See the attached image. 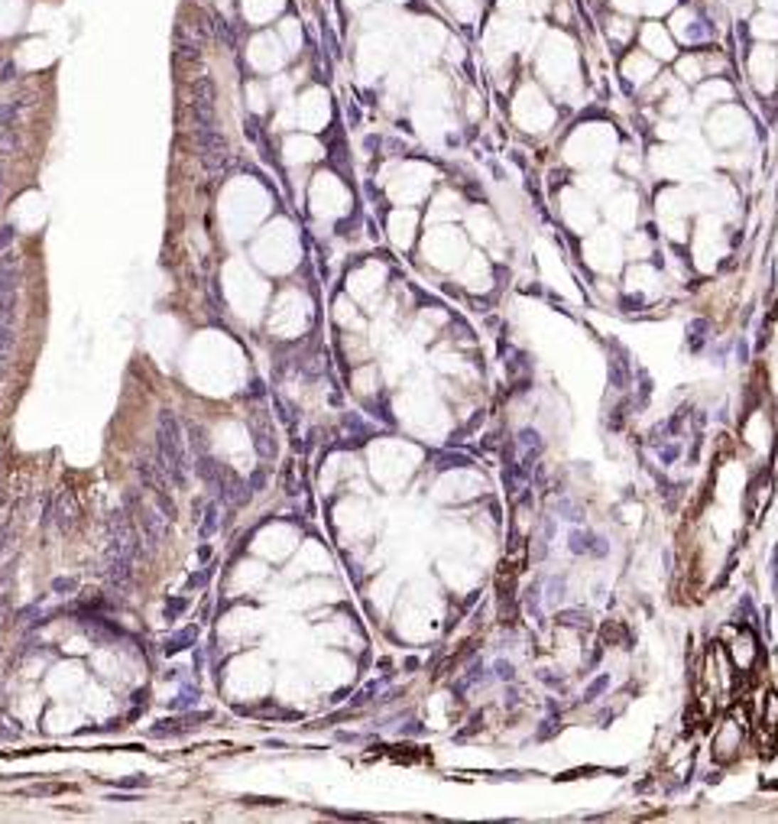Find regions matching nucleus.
I'll return each instance as SVG.
<instances>
[{"instance_id": "5", "label": "nucleus", "mask_w": 778, "mask_h": 824, "mask_svg": "<svg viewBox=\"0 0 778 824\" xmlns=\"http://www.w3.org/2000/svg\"><path fill=\"white\" fill-rule=\"evenodd\" d=\"M247 428L253 435V445H257V455L263 461H272L276 458V428H272V416H266V409H253L247 416Z\"/></svg>"}, {"instance_id": "9", "label": "nucleus", "mask_w": 778, "mask_h": 824, "mask_svg": "<svg viewBox=\"0 0 778 824\" xmlns=\"http://www.w3.org/2000/svg\"><path fill=\"white\" fill-rule=\"evenodd\" d=\"M188 438H191V442H188V448L195 451V458H201V455H211V451H208V442H205V432H201V426H198V422H188Z\"/></svg>"}, {"instance_id": "14", "label": "nucleus", "mask_w": 778, "mask_h": 824, "mask_svg": "<svg viewBox=\"0 0 778 824\" xmlns=\"http://www.w3.org/2000/svg\"><path fill=\"white\" fill-rule=\"evenodd\" d=\"M214 529H218V507H208L205 523H201V536H211Z\"/></svg>"}, {"instance_id": "13", "label": "nucleus", "mask_w": 778, "mask_h": 824, "mask_svg": "<svg viewBox=\"0 0 778 824\" xmlns=\"http://www.w3.org/2000/svg\"><path fill=\"white\" fill-rule=\"evenodd\" d=\"M649 43H652L655 49H659V56H671V46H668V39L661 36V33L655 30V26H649V30H646V46H649Z\"/></svg>"}, {"instance_id": "15", "label": "nucleus", "mask_w": 778, "mask_h": 824, "mask_svg": "<svg viewBox=\"0 0 778 824\" xmlns=\"http://www.w3.org/2000/svg\"><path fill=\"white\" fill-rule=\"evenodd\" d=\"M14 237H16V231H14V228H4V231H0V247H7V243L14 241Z\"/></svg>"}, {"instance_id": "16", "label": "nucleus", "mask_w": 778, "mask_h": 824, "mask_svg": "<svg viewBox=\"0 0 778 824\" xmlns=\"http://www.w3.org/2000/svg\"><path fill=\"white\" fill-rule=\"evenodd\" d=\"M75 581H55V591H72Z\"/></svg>"}, {"instance_id": "7", "label": "nucleus", "mask_w": 778, "mask_h": 824, "mask_svg": "<svg viewBox=\"0 0 778 824\" xmlns=\"http://www.w3.org/2000/svg\"><path fill=\"white\" fill-rule=\"evenodd\" d=\"M52 519H55V526H59L62 532L72 529L75 519H78V503H75L72 493H59L55 497V509H52Z\"/></svg>"}, {"instance_id": "1", "label": "nucleus", "mask_w": 778, "mask_h": 824, "mask_svg": "<svg viewBox=\"0 0 778 824\" xmlns=\"http://www.w3.org/2000/svg\"><path fill=\"white\" fill-rule=\"evenodd\" d=\"M140 549V536L133 529L130 509L120 507L110 516V542H107V559H104V574H107L110 588L124 591L133 578V559Z\"/></svg>"}, {"instance_id": "6", "label": "nucleus", "mask_w": 778, "mask_h": 824, "mask_svg": "<svg viewBox=\"0 0 778 824\" xmlns=\"http://www.w3.org/2000/svg\"><path fill=\"white\" fill-rule=\"evenodd\" d=\"M208 484H211V490L218 493V497L228 503V507H240V503L250 497V487L243 484V480L237 477L230 468H224V464H220L218 471L211 474V480H208Z\"/></svg>"}, {"instance_id": "8", "label": "nucleus", "mask_w": 778, "mask_h": 824, "mask_svg": "<svg viewBox=\"0 0 778 824\" xmlns=\"http://www.w3.org/2000/svg\"><path fill=\"white\" fill-rule=\"evenodd\" d=\"M16 286H20V257L4 253L0 257V295L16 292Z\"/></svg>"}, {"instance_id": "12", "label": "nucleus", "mask_w": 778, "mask_h": 824, "mask_svg": "<svg viewBox=\"0 0 778 824\" xmlns=\"http://www.w3.org/2000/svg\"><path fill=\"white\" fill-rule=\"evenodd\" d=\"M20 107H23V104H14V101L0 104V130H10V127H14V120H16V114H20Z\"/></svg>"}, {"instance_id": "17", "label": "nucleus", "mask_w": 778, "mask_h": 824, "mask_svg": "<svg viewBox=\"0 0 778 824\" xmlns=\"http://www.w3.org/2000/svg\"><path fill=\"white\" fill-rule=\"evenodd\" d=\"M0 191H4V172H0Z\"/></svg>"}, {"instance_id": "11", "label": "nucleus", "mask_w": 778, "mask_h": 824, "mask_svg": "<svg viewBox=\"0 0 778 824\" xmlns=\"http://www.w3.org/2000/svg\"><path fill=\"white\" fill-rule=\"evenodd\" d=\"M10 347H14V324H0V370L10 357Z\"/></svg>"}, {"instance_id": "10", "label": "nucleus", "mask_w": 778, "mask_h": 824, "mask_svg": "<svg viewBox=\"0 0 778 824\" xmlns=\"http://www.w3.org/2000/svg\"><path fill=\"white\" fill-rule=\"evenodd\" d=\"M749 649H756V640H752V636H742V640L736 643V649H733V659L740 665H749L752 659H756V655H749Z\"/></svg>"}, {"instance_id": "4", "label": "nucleus", "mask_w": 778, "mask_h": 824, "mask_svg": "<svg viewBox=\"0 0 778 824\" xmlns=\"http://www.w3.org/2000/svg\"><path fill=\"white\" fill-rule=\"evenodd\" d=\"M191 114H195V127H218V88L208 75L195 78L191 85Z\"/></svg>"}, {"instance_id": "2", "label": "nucleus", "mask_w": 778, "mask_h": 824, "mask_svg": "<svg viewBox=\"0 0 778 824\" xmlns=\"http://www.w3.org/2000/svg\"><path fill=\"white\" fill-rule=\"evenodd\" d=\"M156 442H159L156 445V455H159L169 480L182 487L185 480H188V455H185L182 428H178L176 416H172L169 409H162L159 419H156Z\"/></svg>"}, {"instance_id": "3", "label": "nucleus", "mask_w": 778, "mask_h": 824, "mask_svg": "<svg viewBox=\"0 0 778 824\" xmlns=\"http://www.w3.org/2000/svg\"><path fill=\"white\" fill-rule=\"evenodd\" d=\"M195 140H198V153L211 172H228L234 153H230L228 137L218 130V127H195Z\"/></svg>"}]
</instances>
